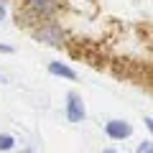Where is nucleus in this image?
Instances as JSON below:
<instances>
[{"instance_id": "f03ea898", "label": "nucleus", "mask_w": 153, "mask_h": 153, "mask_svg": "<svg viewBox=\"0 0 153 153\" xmlns=\"http://www.w3.org/2000/svg\"><path fill=\"white\" fill-rule=\"evenodd\" d=\"M105 133H107L112 140H123V138H130L133 128H130V123H125V120H110V123H105Z\"/></svg>"}, {"instance_id": "423d86ee", "label": "nucleus", "mask_w": 153, "mask_h": 153, "mask_svg": "<svg viewBox=\"0 0 153 153\" xmlns=\"http://www.w3.org/2000/svg\"><path fill=\"white\" fill-rule=\"evenodd\" d=\"M13 146H16V140H13V135H8V133H3V135H0V153H8V151H13Z\"/></svg>"}, {"instance_id": "1a4fd4ad", "label": "nucleus", "mask_w": 153, "mask_h": 153, "mask_svg": "<svg viewBox=\"0 0 153 153\" xmlns=\"http://www.w3.org/2000/svg\"><path fill=\"white\" fill-rule=\"evenodd\" d=\"M3 16H5V10H3V8H0V21H3Z\"/></svg>"}, {"instance_id": "9d476101", "label": "nucleus", "mask_w": 153, "mask_h": 153, "mask_svg": "<svg viewBox=\"0 0 153 153\" xmlns=\"http://www.w3.org/2000/svg\"><path fill=\"white\" fill-rule=\"evenodd\" d=\"M105 153H115V151H105Z\"/></svg>"}, {"instance_id": "9b49d317", "label": "nucleus", "mask_w": 153, "mask_h": 153, "mask_svg": "<svg viewBox=\"0 0 153 153\" xmlns=\"http://www.w3.org/2000/svg\"><path fill=\"white\" fill-rule=\"evenodd\" d=\"M0 82H3V79H0Z\"/></svg>"}, {"instance_id": "20e7f679", "label": "nucleus", "mask_w": 153, "mask_h": 153, "mask_svg": "<svg viewBox=\"0 0 153 153\" xmlns=\"http://www.w3.org/2000/svg\"><path fill=\"white\" fill-rule=\"evenodd\" d=\"M49 71H51V74H56V76L76 79V71L71 69V66H66V64H59V61H51V64H49Z\"/></svg>"}, {"instance_id": "0eeeda50", "label": "nucleus", "mask_w": 153, "mask_h": 153, "mask_svg": "<svg viewBox=\"0 0 153 153\" xmlns=\"http://www.w3.org/2000/svg\"><path fill=\"white\" fill-rule=\"evenodd\" d=\"M135 153H153V146H151V140H143L140 146H138V151Z\"/></svg>"}, {"instance_id": "f257e3e1", "label": "nucleus", "mask_w": 153, "mask_h": 153, "mask_svg": "<svg viewBox=\"0 0 153 153\" xmlns=\"http://www.w3.org/2000/svg\"><path fill=\"white\" fill-rule=\"evenodd\" d=\"M84 115H87V110H84L82 97L71 92L69 97H66V117H69V123H82Z\"/></svg>"}, {"instance_id": "39448f33", "label": "nucleus", "mask_w": 153, "mask_h": 153, "mask_svg": "<svg viewBox=\"0 0 153 153\" xmlns=\"http://www.w3.org/2000/svg\"><path fill=\"white\" fill-rule=\"evenodd\" d=\"M26 5L36 13H51L56 8V3L54 0H26Z\"/></svg>"}, {"instance_id": "7ed1b4c3", "label": "nucleus", "mask_w": 153, "mask_h": 153, "mask_svg": "<svg viewBox=\"0 0 153 153\" xmlns=\"http://www.w3.org/2000/svg\"><path fill=\"white\" fill-rule=\"evenodd\" d=\"M36 38L44 41V44H51V46H61L64 44V33H61V28H56V26H44L41 31H36Z\"/></svg>"}, {"instance_id": "6e6552de", "label": "nucleus", "mask_w": 153, "mask_h": 153, "mask_svg": "<svg viewBox=\"0 0 153 153\" xmlns=\"http://www.w3.org/2000/svg\"><path fill=\"white\" fill-rule=\"evenodd\" d=\"M0 51H3V54H10L13 49H10V46H5V44H0Z\"/></svg>"}]
</instances>
